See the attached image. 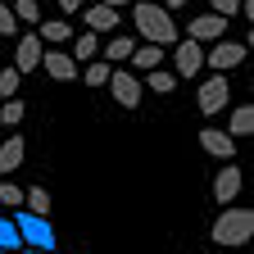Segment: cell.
I'll list each match as a JSON object with an SVG mask.
<instances>
[{"label":"cell","mask_w":254,"mask_h":254,"mask_svg":"<svg viewBox=\"0 0 254 254\" xmlns=\"http://www.w3.org/2000/svg\"><path fill=\"white\" fill-rule=\"evenodd\" d=\"M213 5V14H222V18H232L236 9H241V0H209Z\"/></svg>","instance_id":"obj_29"},{"label":"cell","mask_w":254,"mask_h":254,"mask_svg":"<svg viewBox=\"0 0 254 254\" xmlns=\"http://www.w3.org/2000/svg\"><path fill=\"white\" fill-rule=\"evenodd\" d=\"M0 204H5V209H23V190L14 182H0Z\"/></svg>","instance_id":"obj_26"},{"label":"cell","mask_w":254,"mask_h":254,"mask_svg":"<svg viewBox=\"0 0 254 254\" xmlns=\"http://www.w3.org/2000/svg\"><path fill=\"white\" fill-rule=\"evenodd\" d=\"M145 86L159 91V95H168V91L177 86V73H168V68H150V73H145Z\"/></svg>","instance_id":"obj_22"},{"label":"cell","mask_w":254,"mask_h":254,"mask_svg":"<svg viewBox=\"0 0 254 254\" xmlns=\"http://www.w3.org/2000/svg\"><path fill=\"white\" fill-rule=\"evenodd\" d=\"M222 32H227V18H222V14H200V18H190V23H186V37H190V41H200V46L218 41Z\"/></svg>","instance_id":"obj_9"},{"label":"cell","mask_w":254,"mask_h":254,"mask_svg":"<svg viewBox=\"0 0 254 254\" xmlns=\"http://www.w3.org/2000/svg\"><path fill=\"white\" fill-rule=\"evenodd\" d=\"M23 159H27V141H23V136L0 141V173H18Z\"/></svg>","instance_id":"obj_14"},{"label":"cell","mask_w":254,"mask_h":254,"mask_svg":"<svg viewBox=\"0 0 254 254\" xmlns=\"http://www.w3.org/2000/svg\"><path fill=\"white\" fill-rule=\"evenodd\" d=\"M241 182H245V173L227 159V168H218V177H213V200H218V204H232V200L241 195Z\"/></svg>","instance_id":"obj_10"},{"label":"cell","mask_w":254,"mask_h":254,"mask_svg":"<svg viewBox=\"0 0 254 254\" xmlns=\"http://www.w3.org/2000/svg\"><path fill=\"white\" fill-rule=\"evenodd\" d=\"M18 82H23L18 68H0V95H18Z\"/></svg>","instance_id":"obj_27"},{"label":"cell","mask_w":254,"mask_h":254,"mask_svg":"<svg viewBox=\"0 0 254 254\" xmlns=\"http://www.w3.org/2000/svg\"><path fill=\"white\" fill-rule=\"evenodd\" d=\"M250 132H254V109H250V105L232 109V123H227V136H236V141H241V136H250Z\"/></svg>","instance_id":"obj_17"},{"label":"cell","mask_w":254,"mask_h":254,"mask_svg":"<svg viewBox=\"0 0 254 254\" xmlns=\"http://www.w3.org/2000/svg\"><path fill=\"white\" fill-rule=\"evenodd\" d=\"M27 254H59V250H27Z\"/></svg>","instance_id":"obj_33"},{"label":"cell","mask_w":254,"mask_h":254,"mask_svg":"<svg viewBox=\"0 0 254 254\" xmlns=\"http://www.w3.org/2000/svg\"><path fill=\"white\" fill-rule=\"evenodd\" d=\"M41 50H46V41L37 37V32L18 37V50H14V68H18V73H32V68H41Z\"/></svg>","instance_id":"obj_12"},{"label":"cell","mask_w":254,"mask_h":254,"mask_svg":"<svg viewBox=\"0 0 254 254\" xmlns=\"http://www.w3.org/2000/svg\"><path fill=\"white\" fill-rule=\"evenodd\" d=\"M250 236H254V209L232 204V209H222V213L213 218V241H218V245L236 250V245H245Z\"/></svg>","instance_id":"obj_2"},{"label":"cell","mask_w":254,"mask_h":254,"mask_svg":"<svg viewBox=\"0 0 254 254\" xmlns=\"http://www.w3.org/2000/svg\"><path fill=\"white\" fill-rule=\"evenodd\" d=\"M204 64L213 73H227V68H236V64H245V46L241 41H209V55H204Z\"/></svg>","instance_id":"obj_6"},{"label":"cell","mask_w":254,"mask_h":254,"mask_svg":"<svg viewBox=\"0 0 254 254\" xmlns=\"http://www.w3.org/2000/svg\"><path fill=\"white\" fill-rule=\"evenodd\" d=\"M37 37H41L46 46H68V41H73V23H64V18H59V23H41Z\"/></svg>","instance_id":"obj_16"},{"label":"cell","mask_w":254,"mask_h":254,"mask_svg":"<svg viewBox=\"0 0 254 254\" xmlns=\"http://www.w3.org/2000/svg\"><path fill=\"white\" fill-rule=\"evenodd\" d=\"M95 50H100V32H82V37H73V59H95Z\"/></svg>","instance_id":"obj_21"},{"label":"cell","mask_w":254,"mask_h":254,"mask_svg":"<svg viewBox=\"0 0 254 254\" xmlns=\"http://www.w3.org/2000/svg\"><path fill=\"white\" fill-rule=\"evenodd\" d=\"M23 209H32V213H41V218H50V190L46 186H32V190H23Z\"/></svg>","instance_id":"obj_18"},{"label":"cell","mask_w":254,"mask_h":254,"mask_svg":"<svg viewBox=\"0 0 254 254\" xmlns=\"http://www.w3.org/2000/svg\"><path fill=\"white\" fill-rule=\"evenodd\" d=\"M127 59H132V68L136 73H150V68H159V64H164V46H132V55H127Z\"/></svg>","instance_id":"obj_15"},{"label":"cell","mask_w":254,"mask_h":254,"mask_svg":"<svg viewBox=\"0 0 254 254\" xmlns=\"http://www.w3.org/2000/svg\"><path fill=\"white\" fill-rule=\"evenodd\" d=\"M132 46H136L132 37H114V41L105 46V64H123L127 55H132Z\"/></svg>","instance_id":"obj_23"},{"label":"cell","mask_w":254,"mask_h":254,"mask_svg":"<svg viewBox=\"0 0 254 254\" xmlns=\"http://www.w3.org/2000/svg\"><path fill=\"white\" fill-rule=\"evenodd\" d=\"M132 23H136V32H141V37H145L150 46H173V41H177L173 9H164V5H145V0H136Z\"/></svg>","instance_id":"obj_1"},{"label":"cell","mask_w":254,"mask_h":254,"mask_svg":"<svg viewBox=\"0 0 254 254\" xmlns=\"http://www.w3.org/2000/svg\"><path fill=\"white\" fill-rule=\"evenodd\" d=\"M109 73H114V64H105V59H91V64H86V73H77V77H82L86 86H105V82H109Z\"/></svg>","instance_id":"obj_19"},{"label":"cell","mask_w":254,"mask_h":254,"mask_svg":"<svg viewBox=\"0 0 254 254\" xmlns=\"http://www.w3.org/2000/svg\"><path fill=\"white\" fill-rule=\"evenodd\" d=\"M77 14H82L86 32H114V27L123 23V18H118V9H114V5H100V0H95V5H82Z\"/></svg>","instance_id":"obj_11"},{"label":"cell","mask_w":254,"mask_h":254,"mask_svg":"<svg viewBox=\"0 0 254 254\" xmlns=\"http://www.w3.org/2000/svg\"><path fill=\"white\" fill-rule=\"evenodd\" d=\"M82 5H86V0H59V14H77Z\"/></svg>","instance_id":"obj_30"},{"label":"cell","mask_w":254,"mask_h":254,"mask_svg":"<svg viewBox=\"0 0 254 254\" xmlns=\"http://www.w3.org/2000/svg\"><path fill=\"white\" fill-rule=\"evenodd\" d=\"M14 227H18V236H23V250H55L50 218L32 213V209H14Z\"/></svg>","instance_id":"obj_3"},{"label":"cell","mask_w":254,"mask_h":254,"mask_svg":"<svg viewBox=\"0 0 254 254\" xmlns=\"http://www.w3.org/2000/svg\"><path fill=\"white\" fill-rule=\"evenodd\" d=\"M18 32V18L9 14V5H0V37H14Z\"/></svg>","instance_id":"obj_28"},{"label":"cell","mask_w":254,"mask_h":254,"mask_svg":"<svg viewBox=\"0 0 254 254\" xmlns=\"http://www.w3.org/2000/svg\"><path fill=\"white\" fill-rule=\"evenodd\" d=\"M41 68L55 77V82H77V59L68 55V50H41Z\"/></svg>","instance_id":"obj_8"},{"label":"cell","mask_w":254,"mask_h":254,"mask_svg":"<svg viewBox=\"0 0 254 254\" xmlns=\"http://www.w3.org/2000/svg\"><path fill=\"white\" fill-rule=\"evenodd\" d=\"M186 5V0H164V9H182Z\"/></svg>","instance_id":"obj_31"},{"label":"cell","mask_w":254,"mask_h":254,"mask_svg":"<svg viewBox=\"0 0 254 254\" xmlns=\"http://www.w3.org/2000/svg\"><path fill=\"white\" fill-rule=\"evenodd\" d=\"M195 105H200V114H204V118H213L218 109H227V77H222V73H213V77L200 86Z\"/></svg>","instance_id":"obj_7"},{"label":"cell","mask_w":254,"mask_h":254,"mask_svg":"<svg viewBox=\"0 0 254 254\" xmlns=\"http://www.w3.org/2000/svg\"><path fill=\"white\" fill-rule=\"evenodd\" d=\"M0 254H23V250H0Z\"/></svg>","instance_id":"obj_34"},{"label":"cell","mask_w":254,"mask_h":254,"mask_svg":"<svg viewBox=\"0 0 254 254\" xmlns=\"http://www.w3.org/2000/svg\"><path fill=\"white\" fill-rule=\"evenodd\" d=\"M105 86H109V95H114L123 109H136V105H141V95H145V86H141V77H136L132 68H114Z\"/></svg>","instance_id":"obj_4"},{"label":"cell","mask_w":254,"mask_h":254,"mask_svg":"<svg viewBox=\"0 0 254 254\" xmlns=\"http://www.w3.org/2000/svg\"><path fill=\"white\" fill-rule=\"evenodd\" d=\"M173 73L177 77H195L200 68H204V46L200 41H190V37H182V41H173Z\"/></svg>","instance_id":"obj_5"},{"label":"cell","mask_w":254,"mask_h":254,"mask_svg":"<svg viewBox=\"0 0 254 254\" xmlns=\"http://www.w3.org/2000/svg\"><path fill=\"white\" fill-rule=\"evenodd\" d=\"M100 5H114V9H123V5H127V0H100Z\"/></svg>","instance_id":"obj_32"},{"label":"cell","mask_w":254,"mask_h":254,"mask_svg":"<svg viewBox=\"0 0 254 254\" xmlns=\"http://www.w3.org/2000/svg\"><path fill=\"white\" fill-rule=\"evenodd\" d=\"M0 250H23V236L14 227V218H0Z\"/></svg>","instance_id":"obj_24"},{"label":"cell","mask_w":254,"mask_h":254,"mask_svg":"<svg viewBox=\"0 0 254 254\" xmlns=\"http://www.w3.org/2000/svg\"><path fill=\"white\" fill-rule=\"evenodd\" d=\"M9 14H14L18 23H27V27H37V23H41V5H37V0H14Z\"/></svg>","instance_id":"obj_20"},{"label":"cell","mask_w":254,"mask_h":254,"mask_svg":"<svg viewBox=\"0 0 254 254\" xmlns=\"http://www.w3.org/2000/svg\"><path fill=\"white\" fill-rule=\"evenodd\" d=\"M0 123H5V127H18L23 123V100H18V95H9V100L0 105Z\"/></svg>","instance_id":"obj_25"},{"label":"cell","mask_w":254,"mask_h":254,"mask_svg":"<svg viewBox=\"0 0 254 254\" xmlns=\"http://www.w3.org/2000/svg\"><path fill=\"white\" fill-rule=\"evenodd\" d=\"M200 145H204V154H213V159H236V136H227V132H218V127H204L200 132Z\"/></svg>","instance_id":"obj_13"}]
</instances>
